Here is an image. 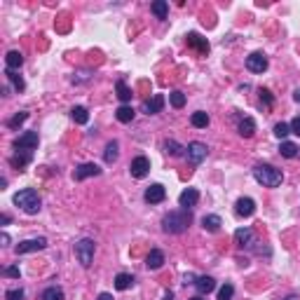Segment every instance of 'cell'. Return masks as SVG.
<instances>
[{
  "mask_svg": "<svg viewBox=\"0 0 300 300\" xmlns=\"http://www.w3.org/2000/svg\"><path fill=\"white\" fill-rule=\"evenodd\" d=\"M192 223V216H190V211H172V214H166L164 218H162V230L169 235H181L188 230V225Z\"/></svg>",
  "mask_w": 300,
  "mask_h": 300,
  "instance_id": "1",
  "label": "cell"
},
{
  "mask_svg": "<svg viewBox=\"0 0 300 300\" xmlns=\"http://www.w3.org/2000/svg\"><path fill=\"white\" fill-rule=\"evenodd\" d=\"M14 204H17L21 211H26L28 216H36L38 211H40V207H43V202H40V195H38L33 188L19 190L17 195H14Z\"/></svg>",
  "mask_w": 300,
  "mask_h": 300,
  "instance_id": "2",
  "label": "cell"
},
{
  "mask_svg": "<svg viewBox=\"0 0 300 300\" xmlns=\"http://www.w3.org/2000/svg\"><path fill=\"white\" fill-rule=\"evenodd\" d=\"M253 178H256L263 188H277V185H282V181H284L282 172L275 169L272 164H256L253 166Z\"/></svg>",
  "mask_w": 300,
  "mask_h": 300,
  "instance_id": "3",
  "label": "cell"
},
{
  "mask_svg": "<svg viewBox=\"0 0 300 300\" xmlns=\"http://www.w3.org/2000/svg\"><path fill=\"white\" fill-rule=\"evenodd\" d=\"M94 251H96V246H94V239L85 237L80 239L78 244H75V258H78V263L82 268H89L94 260Z\"/></svg>",
  "mask_w": 300,
  "mask_h": 300,
  "instance_id": "4",
  "label": "cell"
},
{
  "mask_svg": "<svg viewBox=\"0 0 300 300\" xmlns=\"http://www.w3.org/2000/svg\"><path fill=\"white\" fill-rule=\"evenodd\" d=\"M45 246H47V239H45V237H38V239H24V242H19V244L14 246V251H17V256H21V253L43 251Z\"/></svg>",
  "mask_w": 300,
  "mask_h": 300,
  "instance_id": "5",
  "label": "cell"
},
{
  "mask_svg": "<svg viewBox=\"0 0 300 300\" xmlns=\"http://www.w3.org/2000/svg\"><path fill=\"white\" fill-rule=\"evenodd\" d=\"M188 159H190V164H202L204 159H207V153H209V148L204 146V143H199V141H192V143H188Z\"/></svg>",
  "mask_w": 300,
  "mask_h": 300,
  "instance_id": "6",
  "label": "cell"
},
{
  "mask_svg": "<svg viewBox=\"0 0 300 300\" xmlns=\"http://www.w3.org/2000/svg\"><path fill=\"white\" fill-rule=\"evenodd\" d=\"M246 68L251 73H265L268 71V56L263 52H253V54L246 56Z\"/></svg>",
  "mask_w": 300,
  "mask_h": 300,
  "instance_id": "7",
  "label": "cell"
},
{
  "mask_svg": "<svg viewBox=\"0 0 300 300\" xmlns=\"http://www.w3.org/2000/svg\"><path fill=\"white\" fill-rule=\"evenodd\" d=\"M36 146H38V134L36 131H26V134H21L17 141H14L17 153H31Z\"/></svg>",
  "mask_w": 300,
  "mask_h": 300,
  "instance_id": "8",
  "label": "cell"
},
{
  "mask_svg": "<svg viewBox=\"0 0 300 300\" xmlns=\"http://www.w3.org/2000/svg\"><path fill=\"white\" fill-rule=\"evenodd\" d=\"M129 172H131V176L134 178H146L148 172H150V159L148 157H134L131 159V164H129Z\"/></svg>",
  "mask_w": 300,
  "mask_h": 300,
  "instance_id": "9",
  "label": "cell"
},
{
  "mask_svg": "<svg viewBox=\"0 0 300 300\" xmlns=\"http://www.w3.org/2000/svg\"><path fill=\"white\" fill-rule=\"evenodd\" d=\"M235 244L239 249H251L256 244V237H253V230L251 227H239L237 232H235Z\"/></svg>",
  "mask_w": 300,
  "mask_h": 300,
  "instance_id": "10",
  "label": "cell"
},
{
  "mask_svg": "<svg viewBox=\"0 0 300 300\" xmlns=\"http://www.w3.org/2000/svg\"><path fill=\"white\" fill-rule=\"evenodd\" d=\"M235 214L242 216V218H251V216L256 214V202H253L251 197H242V199H237V204H235Z\"/></svg>",
  "mask_w": 300,
  "mask_h": 300,
  "instance_id": "11",
  "label": "cell"
},
{
  "mask_svg": "<svg viewBox=\"0 0 300 300\" xmlns=\"http://www.w3.org/2000/svg\"><path fill=\"white\" fill-rule=\"evenodd\" d=\"M98 174H101V166L94 164V162H87V164L75 166L73 178H75V181H85V178H89V176H98Z\"/></svg>",
  "mask_w": 300,
  "mask_h": 300,
  "instance_id": "12",
  "label": "cell"
},
{
  "mask_svg": "<svg viewBox=\"0 0 300 300\" xmlns=\"http://www.w3.org/2000/svg\"><path fill=\"white\" fill-rule=\"evenodd\" d=\"M164 197H166V190H164V185L153 183V185H150V188L146 190V195H143V199H146L148 204H159V202H164Z\"/></svg>",
  "mask_w": 300,
  "mask_h": 300,
  "instance_id": "13",
  "label": "cell"
},
{
  "mask_svg": "<svg viewBox=\"0 0 300 300\" xmlns=\"http://www.w3.org/2000/svg\"><path fill=\"white\" fill-rule=\"evenodd\" d=\"M185 40H188V47H192V49H197L199 54H209V40L207 38H202L199 33H188L185 36Z\"/></svg>",
  "mask_w": 300,
  "mask_h": 300,
  "instance_id": "14",
  "label": "cell"
},
{
  "mask_svg": "<svg viewBox=\"0 0 300 300\" xmlns=\"http://www.w3.org/2000/svg\"><path fill=\"white\" fill-rule=\"evenodd\" d=\"M199 202V192H197L195 188H188V190H183L181 195H178V204L188 211V209H192L195 204Z\"/></svg>",
  "mask_w": 300,
  "mask_h": 300,
  "instance_id": "15",
  "label": "cell"
},
{
  "mask_svg": "<svg viewBox=\"0 0 300 300\" xmlns=\"http://www.w3.org/2000/svg\"><path fill=\"white\" fill-rule=\"evenodd\" d=\"M162 108H164V96L162 94H155L153 98H148L143 104V113L146 115H157V113H162Z\"/></svg>",
  "mask_w": 300,
  "mask_h": 300,
  "instance_id": "16",
  "label": "cell"
},
{
  "mask_svg": "<svg viewBox=\"0 0 300 300\" xmlns=\"http://www.w3.org/2000/svg\"><path fill=\"white\" fill-rule=\"evenodd\" d=\"M5 66H7V71H19V68L24 66V54H21V52H17V49L7 52Z\"/></svg>",
  "mask_w": 300,
  "mask_h": 300,
  "instance_id": "17",
  "label": "cell"
},
{
  "mask_svg": "<svg viewBox=\"0 0 300 300\" xmlns=\"http://www.w3.org/2000/svg\"><path fill=\"white\" fill-rule=\"evenodd\" d=\"M162 265H164V253L159 251V249H153L146 258V268L148 270H159Z\"/></svg>",
  "mask_w": 300,
  "mask_h": 300,
  "instance_id": "18",
  "label": "cell"
},
{
  "mask_svg": "<svg viewBox=\"0 0 300 300\" xmlns=\"http://www.w3.org/2000/svg\"><path fill=\"white\" fill-rule=\"evenodd\" d=\"M221 225H223L221 216H216V214H209V216H204L202 218V227L207 230V232H218Z\"/></svg>",
  "mask_w": 300,
  "mask_h": 300,
  "instance_id": "19",
  "label": "cell"
},
{
  "mask_svg": "<svg viewBox=\"0 0 300 300\" xmlns=\"http://www.w3.org/2000/svg\"><path fill=\"white\" fill-rule=\"evenodd\" d=\"M195 286H197V291H199V295H207L216 288V282H214V277H197Z\"/></svg>",
  "mask_w": 300,
  "mask_h": 300,
  "instance_id": "20",
  "label": "cell"
},
{
  "mask_svg": "<svg viewBox=\"0 0 300 300\" xmlns=\"http://www.w3.org/2000/svg\"><path fill=\"white\" fill-rule=\"evenodd\" d=\"M239 134L244 136V139H251L256 134V122H253V117H244L242 122H239Z\"/></svg>",
  "mask_w": 300,
  "mask_h": 300,
  "instance_id": "21",
  "label": "cell"
},
{
  "mask_svg": "<svg viewBox=\"0 0 300 300\" xmlns=\"http://www.w3.org/2000/svg\"><path fill=\"white\" fill-rule=\"evenodd\" d=\"M134 286V277L127 275V272H120V275L115 277V288L117 291H127V288Z\"/></svg>",
  "mask_w": 300,
  "mask_h": 300,
  "instance_id": "22",
  "label": "cell"
},
{
  "mask_svg": "<svg viewBox=\"0 0 300 300\" xmlns=\"http://www.w3.org/2000/svg\"><path fill=\"white\" fill-rule=\"evenodd\" d=\"M115 117L122 124H129L131 120H134V108H131V106H120V108L115 111Z\"/></svg>",
  "mask_w": 300,
  "mask_h": 300,
  "instance_id": "23",
  "label": "cell"
},
{
  "mask_svg": "<svg viewBox=\"0 0 300 300\" xmlns=\"http://www.w3.org/2000/svg\"><path fill=\"white\" fill-rule=\"evenodd\" d=\"M115 92H117V98H120L122 104H127V101H131V89H129V87H127V82H124V80H117Z\"/></svg>",
  "mask_w": 300,
  "mask_h": 300,
  "instance_id": "24",
  "label": "cell"
},
{
  "mask_svg": "<svg viewBox=\"0 0 300 300\" xmlns=\"http://www.w3.org/2000/svg\"><path fill=\"white\" fill-rule=\"evenodd\" d=\"M150 12H153L157 19H166V14H169V5H166L164 0H155L153 5H150Z\"/></svg>",
  "mask_w": 300,
  "mask_h": 300,
  "instance_id": "25",
  "label": "cell"
},
{
  "mask_svg": "<svg viewBox=\"0 0 300 300\" xmlns=\"http://www.w3.org/2000/svg\"><path fill=\"white\" fill-rule=\"evenodd\" d=\"M190 122H192V127H197V129H207L209 127V115L204 111H197V113H192Z\"/></svg>",
  "mask_w": 300,
  "mask_h": 300,
  "instance_id": "26",
  "label": "cell"
},
{
  "mask_svg": "<svg viewBox=\"0 0 300 300\" xmlns=\"http://www.w3.org/2000/svg\"><path fill=\"white\" fill-rule=\"evenodd\" d=\"M71 115H73L75 124H87L89 122V113H87V108H82V106H75L73 111H71Z\"/></svg>",
  "mask_w": 300,
  "mask_h": 300,
  "instance_id": "27",
  "label": "cell"
},
{
  "mask_svg": "<svg viewBox=\"0 0 300 300\" xmlns=\"http://www.w3.org/2000/svg\"><path fill=\"white\" fill-rule=\"evenodd\" d=\"M298 150H300V148L295 146V143H291V141H284L282 146H279V153H282V157H286V159L295 157V155H298Z\"/></svg>",
  "mask_w": 300,
  "mask_h": 300,
  "instance_id": "28",
  "label": "cell"
},
{
  "mask_svg": "<svg viewBox=\"0 0 300 300\" xmlns=\"http://www.w3.org/2000/svg\"><path fill=\"white\" fill-rule=\"evenodd\" d=\"M28 162H31V153H17L12 159H10V164H12L14 169H24Z\"/></svg>",
  "mask_w": 300,
  "mask_h": 300,
  "instance_id": "29",
  "label": "cell"
},
{
  "mask_svg": "<svg viewBox=\"0 0 300 300\" xmlns=\"http://www.w3.org/2000/svg\"><path fill=\"white\" fill-rule=\"evenodd\" d=\"M117 141H111L108 146H106V153H104V159H106V164H113L117 159Z\"/></svg>",
  "mask_w": 300,
  "mask_h": 300,
  "instance_id": "30",
  "label": "cell"
},
{
  "mask_svg": "<svg viewBox=\"0 0 300 300\" xmlns=\"http://www.w3.org/2000/svg\"><path fill=\"white\" fill-rule=\"evenodd\" d=\"M5 75L10 78V82H12V87L17 89V92H21V89L26 87L24 78H21V75H17V71H5Z\"/></svg>",
  "mask_w": 300,
  "mask_h": 300,
  "instance_id": "31",
  "label": "cell"
},
{
  "mask_svg": "<svg viewBox=\"0 0 300 300\" xmlns=\"http://www.w3.org/2000/svg\"><path fill=\"white\" fill-rule=\"evenodd\" d=\"M43 300H63V291L59 286H49L43 291Z\"/></svg>",
  "mask_w": 300,
  "mask_h": 300,
  "instance_id": "32",
  "label": "cell"
},
{
  "mask_svg": "<svg viewBox=\"0 0 300 300\" xmlns=\"http://www.w3.org/2000/svg\"><path fill=\"white\" fill-rule=\"evenodd\" d=\"M164 150H166L169 155H174V157H181L185 148H183V146H178L176 141H164Z\"/></svg>",
  "mask_w": 300,
  "mask_h": 300,
  "instance_id": "33",
  "label": "cell"
},
{
  "mask_svg": "<svg viewBox=\"0 0 300 300\" xmlns=\"http://www.w3.org/2000/svg\"><path fill=\"white\" fill-rule=\"evenodd\" d=\"M26 120H28V113L21 111V113H17V115H14L12 120H10V122H7V127H10V129H17V127H21V124L26 122Z\"/></svg>",
  "mask_w": 300,
  "mask_h": 300,
  "instance_id": "34",
  "label": "cell"
},
{
  "mask_svg": "<svg viewBox=\"0 0 300 300\" xmlns=\"http://www.w3.org/2000/svg\"><path fill=\"white\" fill-rule=\"evenodd\" d=\"M169 101H172L174 108H183V106H185V94H183V92H178V89H176V92L169 94Z\"/></svg>",
  "mask_w": 300,
  "mask_h": 300,
  "instance_id": "35",
  "label": "cell"
},
{
  "mask_svg": "<svg viewBox=\"0 0 300 300\" xmlns=\"http://www.w3.org/2000/svg\"><path fill=\"white\" fill-rule=\"evenodd\" d=\"M288 134H291V124H286V122L275 124V136L277 139H286Z\"/></svg>",
  "mask_w": 300,
  "mask_h": 300,
  "instance_id": "36",
  "label": "cell"
},
{
  "mask_svg": "<svg viewBox=\"0 0 300 300\" xmlns=\"http://www.w3.org/2000/svg\"><path fill=\"white\" fill-rule=\"evenodd\" d=\"M232 295H235V286H232V284H225V286L218 291V300H232Z\"/></svg>",
  "mask_w": 300,
  "mask_h": 300,
  "instance_id": "37",
  "label": "cell"
},
{
  "mask_svg": "<svg viewBox=\"0 0 300 300\" xmlns=\"http://www.w3.org/2000/svg\"><path fill=\"white\" fill-rule=\"evenodd\" d=\"M21 298H24V291H21V288H10L5 293V300H21Z\"/></svg>",
  "mask_w": 300,
  "mask_h": 300,
  "instance_id": "38",
  "label": "cell"
},
{
  "mask_svg": "<svg viewBox=\"0 0 300 300\" xmlns=\"http://www.w3.org/2000/svg\"><path fill=\"white\" fill-rule=\"evenodd\" d=\"M260 101H263L268 108H272V104H275V98H272V94H270L268 89H260Z\"/></svg>",
  "mask_w": 300,
  "mask_h": 300,
  "instance_id": "39",
  "label": "cell"
},
{
  "mask_svg": "<svg viewBox=\"0 0 300 300\" xmlns=\"http://www.w3.org/2000/svg\"><path fill=\"white\" fill-rule=\"evenodd\" d=\"M5 277H12V279H19V268H14V265H12V268H7V270H5Z\"/></svg>",
  "mask_w": 300,
  "mask_h": 300,
  "instance_id": "40",
  "label": "cell"
},
{
  "mask_svg": "<svg viewBox=\"0 0 300 300\" xmlns=\"http://www.w3.org/2000/svg\"><path fill=\"white\" fill-rule=\"evenodd\" d=\"M291 131H293V134H298V136H300V117H295L293 122H291Z\"/></svg>",
  "mask_w": 300,
  "mask_h": 300,
  "instance_id": "41",
  "label": "cell"
},
{
  "mask_svg": "<svg viewBox=\"0 0 300 300\" xmlns=\"http://www.w3.org/2000/svg\"><path fill=\"white\" fill-rule=\"evenodd\" d=\"M197 282V277L195 275H185L183 277V284H185V286H188V284H195Z\"/></svg>",
  "mask_w": 300,
  "mask_h": 300,
  "instance_id": "42",
  "label": "cell"
},
{
  "mask_svg": "<svg viewBox=\"0 0 300 300\" xmlns=\"http://www.w3.org/2000/svg\"><path fill=\"white\" fill-rule=\"evenodd\" d=\"M0 242H3V246H7V244H10V235L3 232V235H0Z\"/></svg>",
  "mask_w": 300,
  "mask_h": 300,
  "instance_id": "43",
  "label": "cell"
},
{
  "mask_svg": "<svg viewBox=\"0 0 300 300\" xmlns=\"http://www.w3.org/2000/svg\"><path fill=\"white\" fill-rule=\"evenodd\" d=\"M96 300H113V295H111V293H98Z\"/></svg>",
  "mask_w": 300,
  "mask_h": 300,
  "instance_id": "44",
  "label": "cell"
},
{
  "mask_svg": "<svg viewBox=\"0 0 300 300\" xmlns=\"http://www.w3.org/2000/svg\"><path fill=\"white\" fill-rule=\"evenodd\" d=\"M0 223H3V225H7V223H10V216L3 214V216H0Z\"/></svg>",
  "mask_w": 300,
  "mask_h": 300,
  "instance_id": "45",
  "label": "cell"
},
{
  "mask_svg": "<svg viewBox=\"0 0 300 300\" xmlns=\"http://www.w3.org/2000/svg\"><path fill=\"white\" fill-rule=\"evenodd\" d=\"M162 300H174V293H172V291H166L164 298H162Z\"/></svg>",
  "mask_w": 300,
  "mask_h": 300,
  "instance_id": "46",
  "label": "cell"
},
{
  "mask_svg": "<svg viewBox=\"0 0 300 300\" xmlns=\"http://www.w3.org/2000/svg\"><path fill=\"white\" fill-rule=\"evenodd\" d=\"M293 98H295V101H298V104H300V87H298V89H295V92H293Z\"/></svg>",
  "mask_w": 300,
  "mask_h": 300,
  "instance_id": "47",
  "label": "cell"
},
{
  "mask_svg": "<svg viewBox=\"0 0 300 300\" xmlns=\"http://www.w3.org/2000/svg\"><path fill=\"white\" fill-rule=\"evenodd\" d=\"M188 300H202V298H199V295H197V298H188Z\"/></svg>",
  "mask_w": 300,
  "mask_h": 300,
  "instance_id": "48",
  "label": "cell"
},
{
  "mask_svg": "<svg viewBox=\"0 0 300 300\" xmlns=\"http://www.w3.org/2000/svg\"><path fill=\"white\" fill-rule=\"evenodd\" d=\"M298 155H300V150H298Z\"/></svg>",
  "mask_w": 300,
  "mask_h": 300,
  "instance_id": "49",
  "label": "cell"
}]
</instances>
